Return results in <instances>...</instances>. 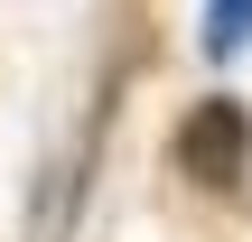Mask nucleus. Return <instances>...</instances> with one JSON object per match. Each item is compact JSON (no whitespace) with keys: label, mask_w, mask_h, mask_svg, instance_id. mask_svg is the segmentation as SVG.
<instances>
[{"label":"nucleus","mask_w":252,"mask_h":242,"mask_svg":"<svg viewBox=\"0 0 252 242\" xmlns=\"http://www.w3.org/2000/svg\"><path fill=\"white\" fill-rule=\"evenodd\" d=\"M168 159H178L187 187L234 196V187L252 177V103L243 93H196L187 121H178V140H168Z\"/></svg>","instance_id":"obj_1"},{"label":"nucleus","mask_w":252,"mask_h":242,"mask_svg":"<svg viewBox=\"0 0 252 242\" xmlns=\"http://www.w3.org/2000/svg\"><path fill=\"white\" fill-rule=\"evenodd\" d=\"M196 47L215 56V65H234L252 47V0H206V19H196Z\"/></svg>","instance_id":"obj_2"}]
</instances>
